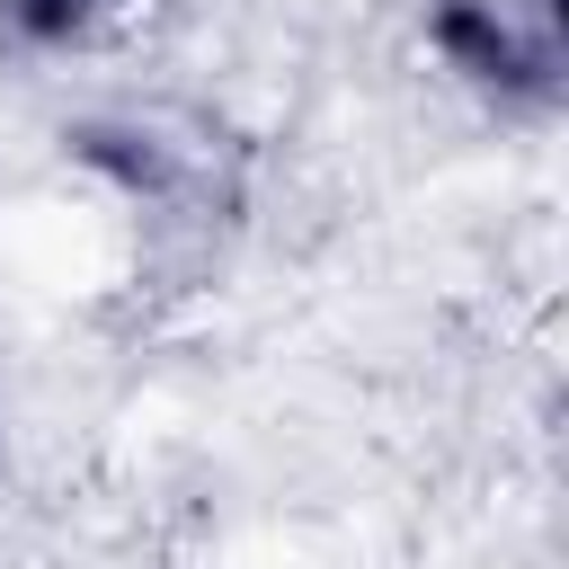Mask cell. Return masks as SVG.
<instances>
[{
  "mask_svg": "<svg viewBox=\"0 0 569 569\" xmlns=\"http://www.w3.org/2000/svg\"><path fill=\"white\" fill-rule=\"evenodd\" d=\"M427 44L445 53V71H462L489 98H516V107H551L560 98V44H542L507 0H436L427 9Z\"/></svg>",
  "mask_w": 569,
  "mask_h": 569,
  "instance_id": "obj_1",
  "label": "cell"
},
{
  "mask_svg": "<svg viewBox=\"0 0 569 569\" xmlns=\"http://www.w3.org/2000/svg\"><path fill=\"white\" fill-rule=\"evenodd\" d=\"M62 151H71L107 196H124V204H142V213H169V204L187 196V160H178V142H169L151 116H80V124L62 133Z\"/></svg>",
  "mask_w": 569,
  "mask_h": 569,
  "instance_id": "obj_2",
  "label": "cell"
},
{
  "mask_svg": "<svg viewBox=\"0 0 569 569\" xmlns=\"http://www.w3.org/2000/svg\"><path fill=\"white\" fill-rule=\"evenodd\" d=\"M107 9L116 0H0V36L36 62H53V53H80L107 27Z\"/></svg>",
  "mask_w": 569,
  "mask_h": 569,
  "instance_id": "obj_3",
  "label": "cell"
}]
</instances>
